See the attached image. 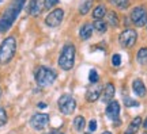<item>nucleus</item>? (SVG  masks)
<instances>
[{
    "label": "nucleus",
    "instance_id": "nucleus-1",
    "mask_svg": "<svg viewBox=\"0 0 147 134\" xmlns=\"http://www.w3.org/2000/svg\"><path fill=\"white\" fill-rule=\"evenodd\" d=\"M25 3H26V0H12L11 1L8 8L4 11L3 16L0 18V33H5V31L10 30L12 23L15 22L19 12L23 8Z\"/></svg>",
    "mask_w": 147,
    "mask_h": 134
},
{
    "label": "nucleus",
    "instance_id": "nucleus-2",
    "mask_svg": "<svg viewBox=\"0 0 147 134\" xmlns=\"http://www.w3.org/2000/svg\"><path fill=\"white\" fill-rule=\"evenodd\" d=\"M16 50L15 37H7L0 45V64H7L12 60Z\"/></svg>",
    "mask_w": 147,
    "mask_h": 134
},
{
    "label": "nucleus",
    "instance_id": "nucleus-3",
    "mask_svg": "<svg viewBox=\"0 0 147 134\" xmlns=\"http://www.w3.org/2000/svg\"><path fill=\"white\" fill-rule=\"evenodd\" d=\"M75 54H76L75 46L65 45L60 53V57H59V67L63 71H71L74 68V64H75Z\"/></svg>",
    "mask_w": 147,
    "mask_h": 134
},
{
    "label": "nucleus",
    "instance_id": "nucleus-4",
    "mask_svg": "<svg viewBox=\"0 0 147 134\" xmlns=\"http://www.w3.org/2000/svg\"><path fill=\"white\" fill-rule=\"evenodd\" d=\"M56 79H57V73H56L55 69H51V68H47V67H41L37 69L36 81L41 87H48V85L53 84Z\"/></svg>",
    "mask_w": 147,
    "mask_h": 134
},
{
    "label": "nucleus",
    "instance_id": "nucleus-5",
    "mask_svg": "<svg viewBox=\"0 0 147 134\" xmlns=\"http://www.w3.org/2000/svg\"><path fill=\"white\" fill-rule=\"evenodd\" d=\"M59 108H60V111L65 115H71V114L75 111V108H76V102H75V99L72 96H69V95H63L61 98L59 99Z\"/></svg>",
    "mask_w": 147,
    "mask_h": 134
},
{
    "label": "nucleus",
    "instance_id": "nucleus-6",
    "mask_svg": "<svg viewBox=\"0 0 147 134\" xmlns=\"http://www.w3.org/2000/svg\"><path fill=\"white\" fill-rule=\"evenodd\" d=\"M136 38H138L136 31L132 30V29H128V30H124L120 34V37H119V42H120V45L123 47L129 49V47H132L134 45H135Z\"/></svg>",
    "mask_w": 147,
    "mask_h": 134
},
{
    "label": "nucleus",
    "instance_id": "nucleus-7",
    "mask_svg": "<svg viewBox=\"0 0 147 134\" xmlns=\"http://www.w3.org/2000/svg\"><path fill=\"white\" fill-rule=\"evenodd\" d=\"M131 21L136 25L138 27H143L147 23V11L143 5L135 7L131 12Z\"/></svg>",
    "mask_w": 147,
    "mask_h": 134
},
{
    "label": "nucleus",
    "instance_id": "nucleus-8",
    "mask_svg": "<svg viewBox=\"0 0 147 134\" xmlns=\"http://www.w3.org/2000/svg\"><path fill=\"white\" fill-rule=\"evenodd\" d=\"M63 18H64V11L61 8H56V10H53L52 12L48 14V16L45 18V23L49 27H57L63 22Z\"/></svg>",
    "mask_w": 147,
    "mask_h": 134
},
{
    "label": "nucleus",
    "instance_id": "nucleus-9",
    "mask_svg": "<svg viewBox=\"0 0 147 134\" xmlns=\"http://www.w3.org/2000/svg\"><path fill=\"white\" fill-rule=\"evenodd\" d=\"M30 125L33 129L36 130H44L49 125V115L48 114H34L30 118Z\"/></svg>",
    "mask_w": 147,
    "mask_h": 134
},
{
    "label": "nucleus",
    "instance_id": "nucleus-10",
    "mask_svg": "<svg viewBox=\"0 0 147 134\" xmlns=\"http://www.w3.org/2000/svg\"><path fill=\"white\" fill-rule=\"evenodd\" d=\"M45 8V1L44 0H30L27 11L32 16H38L41 15V12Z\"/></svg>",
    "mask_w": 147,
    "mask_h": 134
},
{
    "label": "nucleus",
    "instance_id": "nucleus-11",
    "mask_svg": "<svg viewBox=\"0 0 147 134\" xmlns=\"http://www.w3.org/2000/svg\"><path fill=\"white\" fill-rule=\"evenodd\" d=\"M119 114H120V104L117 103V102H115V100H112V102L108 104V107H106V115H108L110 119L117 121V119H119Z\"/></svg>",
    "mask_w": 147,
    "mask_h": 134
},
{
    "label": "nucleus",
    "instance_id": "nucleus-12",
    "mask_svg": "<svg viewBox=\"0 0 147 134\" xmlns=\"http://www.w3.org/2000/svg\"><path fill=\"white\" fill-rule=\"evenodd\" d=\"M115 96V85L112 83H108L104 88V96H102V100L105 103H110V100Z\"/></svg>",
    "mask_w": 147,
    "mask_h": 134
},
{
    "label": "nucleus",
    "instance_id": "nucleus-13",
    "mask_svg": "<svg viewBox=\"0 0 147 134\" xmlns=\"http://www.w3.org/2000/svg\"><path fill=\"white\" fill-rule=\"evenodd\" d=\"M101 92H102V88L100 85H94L93 88H89V91L86 93V98H87L89 102H95L97 99L100 98Z\"/></svg>",
    "mask_w": 147,
    "mask_h": 134
},
{
    "label": "nucleus",
    "instance_id": "nucleus-14",
    "mask_svg": "<svg viewBox=\"0 0 147 134\" xmlns=\"http://www.w3.org/2000/svg\"><path fill=\"white\" fill-rule=\"evenodd\" d=\"M132 88H134V92L136 93L138 96H144L146 95V87H144V84H143L142 80H134L132 83Z\"/></svg>",
    "mask_w": 147,
    "mask_h": 134
},
{
    "label": "nucleus",
    "instance_id": "nucleus-15",
    "mask_svg": "<svg viewBox=\"0 0 147 134\" xmlns=\"http://www.w3.org/2000/svg\"><path fill=\"white\" fill-rule=\"evenodd\" d=\"M93 25H90V23H84L83 26L80 27V30H79V35L82 39H89L91 34H93Z\"/></svg>",
    "mask_w": 147,
    "mask_h": 134
},
{
    "label": "nucleus",
    "instance_id": "nucleus-16",
    "mask_svg": "<svg viewBox=\"0 0 147 134\" xmlns=\"http://www.w3.org/2000/svg\"><path fill=\"white\" fill-rule=\"evenodd\" d=\"M106 15V8L105 5H97L93 11V18H94V21H101L104 16Z\"/></svg>",
    "mask_w": 147,
    "mask_h": 134
},
{
    "label": "nucleus",
    "instance_id": "nucleus-17",
    "mask_svg": "<svg viewBox=\"0 0 147 134\" xmlns=\"http://www.w3.org/2000/svg\"><path fill=\"white\" fill-rule=\"evenodd\" d=\"M106 19H108V25L110 27H117L119 26V16L115 11H109L106 12Z\"/></svg>",
    "mask_w": 147,
    "mask_h": 134
},
{
    "label": "nucleus",
    "instance_id": "nucleus-18",
    "mask_svg": "<svg viewBox=\"0 0 147 134\" xmlns=\"http://www.w3.org/2000/svg\"><path fill=\"white\" fill-rule=\"evenodd\" d=\"M140 125H142V118L140 117H136V118H134V121L131 122V125H129V127H128V130H127V133H136L138 130H139V127H140Z\"/></svg>",
    "mask_w": 147,
    "mask_h": 134
},
{
    "label": "nucleus",
    "instance_id": "nucleus-19",
    "mask_svg": "<svg viewBox=\"0 0 147 134\" xmlns=\"http://www.w3.org/2000/svg\"><path fill=\"white\" fill-rule=\"evenodd\" d=\"M91 4H93V0H83V1L80 3V7H79L80 15H86L90 11V8H91Z\"/></svg>",
    "mask_w": 147,
    "mask_h": 134
},
{
    "label": "nucleus",
    "instance_id": "nucleus-20",
    "mask_svg": "<svg viewBox=\"0 0 147 134\" xmlns=\"http://www.w3.org/2000/svg\"><path fill=\"white\" fill-rule=\"evenodd\" d=\"M84 126H86V121H84L83 117H76V118L74 119V127L75 130H78V131H82L84 129Z\"/></svg>",
    "mask_w": 147,
    "mask_h": 134
},
{
    "label": "nucleus",
    "instance_id": "nucleus-21",
    "mask_svg": "<svg viewBox=\"0 0 147 134\" xmlns=\"http://www.w3.org/2000/svg\"><path fill=\"white\" fill-rule=\"evenodd\" d=\"M93 27H94V29L98 31V33H105L106 29H108V25H106L105 22L101 19V21H95L94 25H93Z\"/></svg>",
    "mask_w": 147,
    "mask_h": 134
},
{
    "label": "nucleus",
    "instance_id": "nucleus-22",
    "mask_svg": "<svg viewBox=\"0 0 147 134\" xmlns=\"http://www.w3.org/2000/svg\"><path fill=\"white\" fill-rule=\"evenodd\" d=\"M138 62L139 64H144V62L147 61V47H142L139 52H138Z\"/></svg>",
    "mask_w": 147,
    "mask_h": 134
},
{
    "label": "nucleus",
    "instance_id": "nucleus-23",
    "mask_svg": "<svg viewBox=\"0 0 147 134\" xmlns=\"http://www.w3.org/2000/svg\"><path fill=\"white\" fill-rule=\"evenodd\" d=\"M112 4H115L116 7H119V8H127L128 7V0H109Z\"/></svg>",
    "mask_w": 147,
    "mask_h": 134
},
{
    "label": "nucleus",
    "instance_id": "nucleus-24",
    "mask_svg": "<svg viewBox=\"0 0 147 134\" xmlns=\"http://www.w3.org/2000/svg\"><path fill=\"white\" fill-rule=\"evenodd\" d=\"M89 81L91 83V84H95V83L98 81V73H97V71L95 69H91L89 73Z\"/></svg>",
    "mask_w": 147,
    "mask_h": 134
},
{
    "label": "nucleus",
    "instance_id": "nucleus-25",
    "mask_svg": "<svg viewBox=\"0 0 147 134\" xmlns=\"http://www.w3.org/2000/svg\"><path fill=\"white\" fill-rule=\"evenodd\" d=\"M7 123V113L3 107H0V127Z\"/></svg>",
    "mask_w": 147,
    "mask_h": 134
},
{
    "label": "nucleus",
    "instance_id": "nucleus-26",
    "mask_svg": "<svg viewBox=\"0 0 147 134\" xmlns=\"http://www.w3.org/2000/svg\"><path fill=\"white\" fill-rule=\"evenodd\" d=\"M112 64L115 65V67H119L121 64V56L120 54H115V56L112 57Z\"/></svg>",
    "mask_w": 147,
    "mask_h": 134
},
{
    "label": "nucleus",
    "instance_id": "nucleus-27",
    "mask_svg": "<svg viewBox=\"0 0 147 134\" xmlns=\"http://www.w3.org/2000/svg\"><path fill=\"white\" fill-rule=\"evenodd\" d=\"M44 1H45V8H52L53 5L59 3V0H44Z\"/></svg>",
    "mask_w": 147,
    "mask_h": 134
},
{
    "label": "nucleus",
    "instance_id": "nucleus-28",
    "mask_svg": "<svg viewBox=\"0 0 147 134\" xmlns=\"http://www.w3.org/2000/svg\"><path fill=\"white\" fill-rule=\"evenodd\" d=\"M125 106H128V107L138 106V102H135V100H132V99H129V98H125Z\"/></svg>",
    "mask_w": 147,
    "mask_h": 134
},
{
    "label": "nucleus",
    "instance_id": "nucleus-29",
    "mask_svg": "<svg viewBox=\"0 0 147 134\" xmlns=\"http://www.w3.org/2000/svg\"><path fill=\"white\" fill-rule=\"evenodd\" d=\"M89 129H90V131H94V130L97 129V122H95L94 119H93V121H90V123H89Z\"/></svg>",
    "mask_w": 147,
    "mask_h": 134
},
{
    "label": "nucleus",
    "instance_id": "nucleus-30",
    "mask_svg": "<svg viewBox=\"0 0 147 134\" xmlns=\"http://www.w3.org/2000/svg\"><path fill=\"white\" fill-rule=\"evenodd\" d=\"M45 107H47L45 103H38V108H45Z\"/></svg>",
    "mask_w": 147,
    "mask_h": 134
},
{
    "label": "nucleus",
    "instance_id": "nucleus-31",
    "mask_svg": "<svg viewBox=\"0 0 147 134\" xmlns=\"http://www.w3.org/2000/svg\"><path fill=\"white\" fill-rule=\"evenodd\" d=\"M143 127H144V129H147V118H146V121L143 122Z\"/></svg>",
    "mask_w": 147,
    "mask_h": 134
},
{
    "label": "nucleus",
    "instance_id": "nucleus-32",
    "mask_svg": "<svg viewBox=\"0 0 147 134\" xmlns=\"http://www.w3.org/2000/svg\"><path fill=\"white\" fill-rule=\"evenodd\" d=\"M102 134H112V133H110V131H104Z\"/></svg>",
    "mask_w": 147,
    "mask_h": 134
},
{
    "label": "nucleus",
    "instance_id": "nucleus-33",
    "mask_svg": "<svg viewBox=\"0 0 147 134\" xmlns=\"http://www.w3.org/2000/svg\"><path fill=\"white\" fill-rule=\"evenodd\" d=\"M49 134H63V133H49Z\"/></svg>",
    "mask_w": 147,
    "mask_h": 134
},
{
    "label": "nucleus",
    "instance_id": "nucleus-34",
    "mask_svg": "<svg viewBox=\"0 0 147 134\" xmlns=\"http://www.w3.org/2000/svg\"><path fill=\"white\" fill-rule=\"evenodd\" d=\"M84 134H91V133H84Z\"/></svg>",
    "mask_w": 147,
    "mask_h": 134
},
{
    "label": "nucleus",
    "instance_id": "nucleus-35",
    "mask_svg": "<svg viewBox=\"0 0 147 134\" xmlns=\"http://www.w3.org/2000/svg\"><path fill=\"white\" fill-rule=\"evenodd\" d=\"M0 95H1V89H0Z\"/></svg>",
    "mask_w": 147,
    "mask_h": 134
},
{
    "label": "nucleus",
    "instance_id": "nucleus-36",
    "mask_svg": "<svg viewBox=\"0 0 147 134\" xmlns=\"http://www.w3.org/2000/svg\"><path fill=\"white\" fill-rule=\"evenodd\" d=\"M125 134H131V133H125Z\"/></svg>",
    "mask_w": 147,
    "mask_h": 134
},
{
    "label": "nucleus",
    "instance_id": "nucleus-37",
    "mask_svg": "<svg viewBox=\"0 0 147 134\" xmlns=\"http://www.w3.org/2000/svg\"><path fill=\"white\" fill-rule=\"evenodd\" d=\"M0 1H1V0H0Z\"/></svg>",
    "mask_w": 147,
    "mask_h": 134
}]
</instances>
